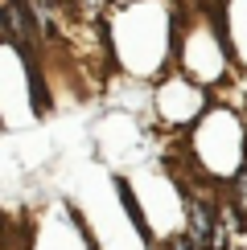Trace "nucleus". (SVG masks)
<instances>
[{"label":"nucleus","instance_id":"2","mask_svg":"<svg viewBox=\"0 0 247 250\" xmlns=\"http://www.w3.org/2000/svg\"><path fill=\"white\" fill-rule=\"evenodd\" d=\"M0 25L4 37L25 54L29 62H37V41H41V21L33 0H0Z\"/></svg>","mask_w":247,"mask_h":250},{"label":"nucleus","instance_id":"3","mask_svg":"<svg viewBox=\"0 0 247 250\" xmlns=\"http://www.w3.org/2000/svg\"><path fill=\"white\" fill-rule=\"evenodd\" d=\"M157 250H198V246H194L185 234H169V238H165V242H161Z\"/></svg>","mask_w":247,"mask_h":250},{"label":"nucleus","instance_id":"1","mask_svg":"<svg viewBox=\"0 0 247 250\" xmlns=\"http://www.w3.org/2000/svg\"><path fill=\"white\" fill-rule=\"evenodd\" d=\"M185 238L198 250H231L226 238V217H222V201L214 193H190L185 197Z\"/></svg>","mask_w":247,"mask_h":250},{"label":"nucleus","instance_id":"4","mask_svg":"<svg viewBox=\"0 0 247 250\" xmlns=\"http://www.w3.org/2000/svg\"><path fill=\"white\" fill-rule=\"evenodd\" d=\"M107 4H136V0H107Z\"/></svg>","mask_w":247,"mask_h":250}]
</instances>
